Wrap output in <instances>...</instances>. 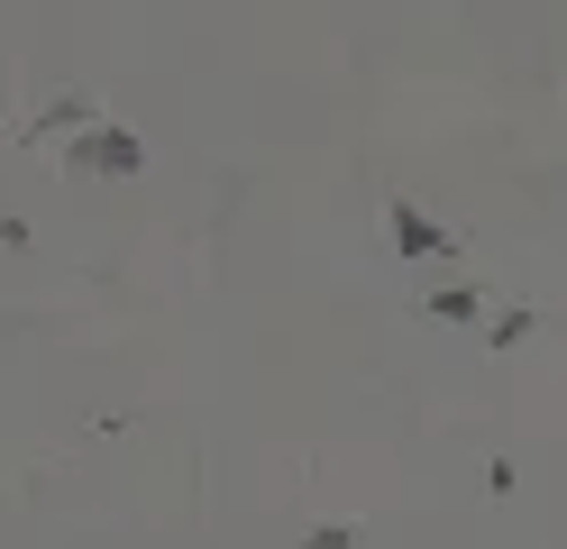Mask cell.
Segmentation results:
<instances>
[{"mask_svg":"<svg viewBox=\"0 0 567 549\" xmlns=\"http://www.w3.org/2000/svg\"><path fill=\"white\" fill-rule=\"evenodd\" d=\"M394 238H403V256H421V266H440V256H449V238H440L412 202H394Z\"/></svg>","mask_w":567,"mask_h":549,"instance_id":"obj_2","label":"cell"},{"mask_svg":"<svg viewBox=\"0 0 567 549\" xmlns=\"http://www.w3.org/2000/svg\"><path fill=\"white\" fill-rule=\"evenodd\" d=\"M302 549H348V522H330V531H311Z\"/></svg>","mask_w":567,"mask_h":549,"instance_id":"obj_4","label":"cell"},{"mask_svg":"<svg viewBox=\"0 0 567 549\" xmlns=\"http://www.w3.org/2000/svg\"><path fill=\"white\" fill-rule=\"evenodd\" d=\"M74 165H92V174H137V138H120V129H92V120H83V138H74Z\"/></svg>","mask_w":567,"mask_h":549,"instance_id":"obj_1","label":"cell"},{"mask_svg":"<svg viewBox=\"0 0 567 549\" xmlns=\"http://www.w3.org/2000/svg\"><path fill=\"white\" fill-rule=\"evenodd\" d=\"M431 312H440V321H476V293L449 284V293H431Z\"/></svg>","mask_w":567,"mask_h":549,"instance_id":"obj_3","label":"cell"},{"mask_svg":"<svg viewBox=\"0 0 567 549\" xmlns=\"http://www.w3.org/2000/svg\"><path fill=\"white\" fill-rule=\"evenodd\" d=\"M0 238H28V230H19V220H10V211H0Z\"/></svg>","mask_w":567,"mask_h":549,"instance_id":"obj_5","label":"cell"}]
</instances>
